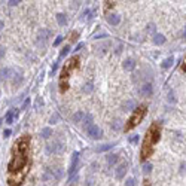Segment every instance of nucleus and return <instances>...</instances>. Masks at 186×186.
Masks as SVG:
<instances>
[{
    "instance_id": "9",
    "label": "nucleus",
    "mask_w": 186,
    "mask_h": 186,
    "mask_svg": "<svg viewBox=\"0 0 186 186\" xmlns=\"http://www.w3.org/2000/svg\"><path fill=\"white\" fill-rule=\"evenodd\" d=\"M110 48H112V42L110 40H106V42H101V43L95 45V52L98 55H104V54H107L110 51Z\"/></svg>"
},
{
    "instance_id": "7",
    "label": "nucleus",
    "mask_w": 186,
    "mask_h": 186,
    "mask_svg": "<svg viewBox=\"0 0 186 186\" xmlns=\"http://www.w3.org/2000/svg\"><path fill=\"white\" fill-rule=\"evenodd\" d=\"M86 133H88V136H89L91 139H94V140H98V139L103 136V131H101V128H100V127H97L95 124H91V125H88V128H86Z\"/></svg>"
},
{
    "instance_id": "41",
    "label": "nucleus",
    "mask_w": 186,
    "mask_h": 186,
    "mask_svg": "<svg viewBox=\"0 0 186 186\" xmlns=\"http://www.w3.org/2000/svg\"><path fill=\"white\" fill-rule=\"evenodd\" d=\"M57 121H58V115H54V116L51 118V121H49V122H51V124H55Z\"/></svg>"
},
{
    "instance_id": "36",
    "label": "nucleus",
    "mask_w": 186,
    "mask_h": 186,
    "mask_svg": "<svg viewBox=\"0 0 186 186\" xmlns=\"http://www.w3.org/2000/svg\"><path fill=\"white\" fill-rule=\"evenodd\" d=\"M61 42H63V36H58L55 40H54V43H52V45H54V46H58Z\"/></svg>"
},
{
    "instance_id": "14",
    "label": "nucleus",
    "mask_w": 186,
    "mask_h": 186,
    "mask_svg": "<svg viewBox=\"0 0 186 186\" xmlns=\"http://www.w3.org/2000/svg\"><path fill=\"white\" fill-rule=\"evenodd\" d=\"M14 76V70L9 69V67H4V69H0V79L2 80H8Z\"/></svg>"
},
{
    "instance_id": "21",
    "label": "nucleus",
    "mask_w": 186,
    "mask_h": 186,
    "mask_svg": "<svg viewBox=\"0 0 186 186\" xmlns=\"http://www.w3.org/2000/svg\"><path fill=\"white\" fill-rule=\"evenodd\" d=\"M80 16H82V21H89V20L94 16V10H92V9H85Z\"/></svg>"
},
{
    "instance_id": "13",
    "label": "nucleus",
    "mask_w": 186,
    "mask_h": 186,
    "mask_svg": "<svg viewBox=\"0 0 186 186\" xmlns=\"http://www.w3.org/2000/svg\"><path fill=\"white\" fill-rule=\"evenodd\" d=\"M18 118V109H15V107H12V109H9V110L6 112V115H4V122L6 124H14V121Z\"/></svg>"
},
{
    "instance_id": "27",
    "label": "nucleus",
    "mask_w": 186,
    "mask_h": 186,
    "mask_svg": "<svg viewBox=\"0 0 186 186\" xmlns=\"http://www.w3.org/2000/svg\"><path fill=\"white\" fill-rule=\"evenodd\" d=\"M82 118H83V112H76L73 116H72V121L76 122V124H79L82 121Z\"/></svg>"
},
{
    "instance_id": "40",
    "label": "nucleus",
    "mask_w": 186,
    "mask_h": 186,
    "mask_svg": "<svg viewBox=\"0 0 186 186\" xmlns=\"http://www.w3.org/2000/svg\"><path fill=\"white\" fill-rule=\"evenodd\" d=\"M4 52H6V49H4V46H0V60L4 57Z\"/></svg>"
},
{
    "instance_id": "20",
    "label": "nucleus",
    "mask_w": 186,
    "mask_h": 186,
    "mask_svg": "<svg viewBox=\"0 0 186 186\" xmlns=\"http://www.w3.org/2000/svg\"><path fill=\"white\" fill-rule=\"evenodd\" d=\"M122 109H124V112H131L136 109V103L133 101V100H127L124 104H122Z\"/></svg>"
},
{
    "instance_id": "19",
    "label": "nucleus",
    "mask_w": 186,
    "mask_h": 186,
    "mask_svg": "<svg viewBox=\"0 0 186 186\" xmlns=\"http://www.w3.org/2000/svg\"><path fill=\"white\" fill-rule=\"evenodd\" d=\"M57 22H58V26H61V27H64V26H67V16H66V14H57Z\"/></svg>"
},
{
    "instance_id": "37",
    "label": "nucleus",
    "mask_w": 186,
    "mask_h": 186,
    "mask_svg": "<svg viewBox=\"0 0 186 186\" xmlns=\"http://www.w3.org/2000/svg\"><path fill=\"white\" fill-rule=\"evenodd\" d=\"M125 185H127V186H133V185H136V180H134V179H127Z\"/></svg>"
},
{
    "instance_id": "42",
    "label": "nucleus",
    "mask_w": 186,
    "mask_h": 186,
    "mask_svg": "<svg viewBox=\"0 0 186 186\" xmlns=\"http://www.w3.org/2000/svg\"><path fill=\"white\" fill-rule=\"evenodd\" d=\"M10 134H12V131H10V130H4V131H3V137H9Z\"/></svg>"
},
{
    "instance_id": "29",
    "label": "nucleus",
    "mask_w": 186,
    "mask_h": 186,
    "mask_svg": "<svg viewBox=\"0 0 186 186\" xmlns=\"http://www.w3.org/2000/svg\"><path fill=\"white\" fill-rule=\"evenodd\" d=\"M82 119H83V124L85 125H91L92 124V115L91 113H86V115L83 113V118Z\"/></svg>"
},
{
    "instance_id": "4",
    "label": "nucleus",
    "mask_w": 186,
    "mask_h": 186,
    "mask_svg": "<svg viewBox=\"0 0 186 186\" xmlns=\"http://www.w3.org/2000/svg\"><path fill=\"white\" fill-rule=\"evenodd\" d=\"M146 112H148V107H146V106H139V107L136 106V109H134V112H133L131 118L128 119L127 125L124 127V131H131L133 128H136V127L143 121Z\"/></svg>"
},
{
    "instance_id": "10",
    "label": "nucleus",
    "mask_w": 186,
    "mask_h": 186,
    "mask_svg": "<svg viewBox=\"0 0 186 186\" xmlns=\"http://www.w3.org/2000/svg\"><path fill=\"white\" fill-rule=\"evenodd\" d=\"M127 171H128V162H127V161H124V162H121V164L116 167L115 177H116L118 180H122V179H124V176L127 174Z\"/></svg>"
},
{
    "instance_id": "30",
    "label": "nucleus",
    "mask_w": 186,
    "mask_h": 186,
    "mask_svg": "<svg viewBox=\"0 0 186 186\" xmlns=\"http://www.w3.org/2000/svg\"><path fill=\"white\" fill-rule=\"evenodd\" d=\"M69 51H70V46H69V45H66V46L61 49V52H60V60H61V58H64V57L69 54Z\"/></svg>"
},
{
    "instance_id": "31",
    "label": "nucleus",
    "mask_w": 186,
    "mask_h": 186,
    "mask_svg": "<svg viewBox=\"0 0 186 186\" xmlns=\"http://www.w3.org/2000/svg\"><path fill=\"white\" fill-rule=\"evenodd\" d=\"M139 140H140L139 134H133V136H130V137H128V142H130L131 145H134V143H139Z\"/></svg>"
},
{
    "instance_id": "22",
    "label": "nucleus",
    "mask_w": 186,
    "mask_h": 186,
    "mask_svg": "<svg viewBox=\"0 0 186 186\" xmlns=\"http://www.w3.org/2000/svg\"><path fill=\"white\" fill-rule=\"evenodd\" d=\"M173 63H174V58H173V57H168V58H165V60L161 63V67H162V69H170V67L173 66Z\"/></svg>"
},
{
    "instance_id": "28",
    "label": "nucleus",
    "mask_w": 186,
    "mask_h": 186,
    "mask_svg": "<svg viewBox=\"0 0 186 186\" xmlns=\"http://www.w3.org/2000/svg\"><path fill=\"white\" fill-rule=\"evenodd\" d=\"M152 170H153V165H152L150 162H146V161H145V162H143V173H145V174H149Z\"/></svg>"
},
{
    "instance_id": "38",
    "label": "nucleus",
    "mask_w": 186,
    "mask_h": 186,
    "mask_svg": "<svg viewBox=\"0 0 186 186\" xmlns=\"http://www.w3.org/2000/svg\"><path fill=\"white\" fill-rule=\"evenodd\" d=\"M57 69H58V61L57 63H54V66H52V69H51V74H54L57 72Z\"/></svg>"
},
{
    "instance_id": "39",
    "label": "nucleus",
    "mask_w": 186,
    "mask_h": 186,
    "mask_svg": "<svg viewBox=\"0 0 186 186\" xmlns=\"http://www.w3.org/2000/svg\"><path fill=\"white\" fill-rule=\"evenodd\" d=\"M168 101H173V103H174V101H176V100H174V94H173V92H171V91H170V92H168Z\"/></svg>"
},
{
    "instance_id": "34",
    "label": "nucleus",
    "mask_w": 186,
    "mask_h": 186,
    "mask_svg": "<svg viewBox=\"0 0 186 186\" xmlns=\"http://www.w3.org/2000/svg\"><path fill=\"white\" fill-rule=\"evenodd\" d=\"M106 37H109L107 33H100V34H95L94 39H95V40H98V39H106Z\"/></svg>"
},
{
    "instance_id": "24",
    "label": "nucleus",
    "mask_w": 186,
    "mask_h": 186,
    "mask_svg": "<svg viewBox=\"0 0 186 186\" xmlns=\"http://www.w3.org/2000/svg\"><path fill=\"white\" fill-rule=\"evenodd\" d=\"M51 136H52V128H49V127H46V128H43L40 131V137L42 139H49Z\"/></svg>"
},
{
    "instance_id": "6",
    "label": "nucleus",
    "mask_w": 186,
    "mask_h": 186,
    "mask_svg": "<svg viewBox=\"0 0 186 186\" xmlns=\"http://www.w3.org/2000/svg\"><path fill=\"white\" fill-rule=\"evenodd\" d=\"M46 152L48 153H63L64 152V145L60 140H55V142L46 145Z\"/></svg>"
},
{
    "instance_id": "16",
    "label": "nucleus",
    "mask_w": 186,
    "mask_h": 186,
    "mask_svg": "<svg viewBox=\"0 0 186 186\" xmlns=\"http://www.w3.org/2000/svg\"><path fill=\"white\" fill-rule=\"evenodd\" d=\"M107 22H109L110 26H118V24L121 22V16H119L118 14H109V15H107Z\"/></svg>"
},
{
    "instance_id": "25",
    "label": "nucleus",
    "mask_w": 186,
    "mask_h": 186,
    "mask_svg": "<svg viewBox=\"0 0 186 186\" xmlns=\"http://www.w3.org/2000/svg\"><path fill=\"white\" fill-rule=\"evenodd\" d=\"M15 77H14V80H12V83H14V86H20L21 83H22V73L20 72L18 74H14Z\"/></svg>"
},
{
    "instance_id": "3",
    "label": "nucleus",
    "mask_w": 186,
    "mask_h": 186,
    "mask_svg": "<svg viewBox=\"0 0 186 186\" xmlns=\"http://www.w3.org/2000/svg\"><path fill=\"white\" fill-rule=\"evenodd\" d=\"M74 69H79V58L77 57H72L63 67V72L60 76V91L61 92L69 89V79H70V74Z\"/></svg>"
},
{
    "instance_id": "15",
    "label": "nucleus",
    "mask_w": 186,
    "mask_h": 186,
    "mask_svg": "<svg viewBox=\"0 0 186 186\" xmlns=\"http://www.w3.org/2000/svg\"><path fill=\"white\" fill-rule=\"evenodd\" d=\"M122 67H124V70H127V72L134 70V69H136V60H134V58H127V60L124 61Z\"/></svg>"
},
{
    "instance_id": "18",
    "label": "nucleus",
    "mask_w": 186,
    "mask_h": 186,
    "mask_svg": "<svg viewBox=\"0 0 186 186\" xmlns=\"http://www.w3.org/2000/svg\"><path fill=\"white\" fill-rule=\"evenodd\" d=\"M115 145H116V143H104V145H100V146H97V148H95V152H97V153L107 152V150H110Z\"/></svg>"
},
{
    "instance_id": "23",
    "label": "nucleus",
    "mask_w": 186,
    "mask_h": 186,
    "mask_svg": "<svg viewBox=\"0 0 186 186\" xmlns=\"http://www.w3.org/2000/svg\"><path fill=\"white\" fill-rule=\"evenodd\" d=\"M106 159H107V164H109V165L112 167V165H116V164H118V159H119V156H118L116 153H112V155H109Z\"/></svg>"
},
{
    "instance_id": "43",
    "label": "nucleus",
    "mask_w": 186,
    "mask_h": 186,
    "mask_svg": "<svg viewBox=\"0 0 186 186\" xmlns=\"http://www.w3.org/2000/svg\"><path fill=\"white\" fill-rule=\"evenodd\" d=\"M28 104H30V98H27V100L24 101V104H22V109H27V107H28Z\"/></svg>"
},
{
    "instance_id": "44",
    "label": "nucleus",
    "mask_w": 186,
    "mask_h": 186,
    "mask_svg": "<svg viewBox=\"0 0 186 186\" xmlns=\"http://www.w3.org/2000/svg\"><path fill=\"white\" fill-rule=\"evenodd\" d=\"M82 48H83V43H79V45L76 46V49H74V52H77V51H80Z\"/></svg>"
},
{
    "instance_id": "46",
    "label": "nucleus",
    "mask_w": 186,
    "mask_h": 186,
    "mask_svg": "<svg viewBox=\"0 0 186 186\" xmlns=\"http://www.w3.org/2000/svg\"><path fill=\"white\" fill-rule=\"evenodd\" d=\"M180 173H185V162L180 164Z\"/></svg>"
},
{
    "instance_id": "35",
    "label": "nucleus",
    "mask_w": 186,
    "mask_h": 186,
    "mask_svg": "<svg viewBox=\"0 0 186 186\" xmlns=\"http://www.w3.org/2000/svg\"><path fill=\"white\" fill-rule=\"evenodd\" d=\"M21 3V0H9L8 2V4L10 6V8H14V6H16V4H20Z\"/></svg>"
},
{
    "instance_id": "48",
    "label": "nucleus",
    "mask_w": 186,
    "mask_h": 186,
    "mask_svg": "<svg viewBox=\"0 0 186 186\" xmlns=\"http://www.w3.org/2000/svg\"><path fill=\"white\" fill-rule=\"evenodd\" d=\"M0 124H2V119H0Z\"/></svg>"
},
{
    "instance_id": "45",
    "label": "nucleus",
    "mask_w": 186,
    "mask_h": 186,
    "mask_svg": "<svg viewBox=\"0 0 186 186\" xmlns=\"http://www.w3.org/2000/svg\"><path fill=\"white\" fill-rule=\"evenodd\" d=\"M121 51H122V45H119V46L116 48V51H115V54H121Z\"/></svg>"
},
{
    "instance_id": "5",
    "label": "nucleus",
    "mask_w": 186,
    "mask_h": 186,
    "mask_svg": "<svg viewBox=\"0 0 186 186\" xmlns=\"http://www.w3.org/2000/svg\"><path fill=\"white\" fill-rule=\"evenodd\" d=\"M137 92H139V95L143 97V98L152 97V94H153V83H152L150 80H145V82L137 88Z\"/></svg>"
},
{
    "instance_id": "12",
    "label": "nucleus",
    "mask_w": 186,
    "mask_h": 186,
    "mask_svg": "<svg viewBox=\"0 0 186 186\" xmlns=\"http://www.w3.org/2000/svg\"><path fill=\"white\" fill-rule=\"evenodd\" d=\"M60 179H61L60 170H58V171H51V170H48V171L42 176V180H43V182H48V180H60Z\"/></svg>"
},
{
    "instance_id": "2",
    "label": "nucleus",
    "mask_w": 186,
    "mask_h": 186,
    "mask_svg": "<svg viewBox=\"0 0 186 186\" xmlns=\"http://www.w3.org/2000/svg\"><path fill=\"white\" fill-rule=\"evenodd\" d=\"M159 139H161V125L153 122L146 131V137H145V142H143L142 150H140V159L143 162L148 161V158L153 153L155 145L159 142Z\"/></svg>"
},
{
    "instance_id": "33",
    "label": "nucleus",
    "mask_w": 186,
    "mask_h": 186,
    "mask_svg": "<svg viewBox=\"0 0 186 186\" xmlns=\"http://www.w3.org/2000/svg\"><path fill=\"white\" fill-rule=\"evenodd\" d=\"M112 128H113V130H116V131H118V130H121V121H119V119H116V121L113 122Z\"/></svg>"
},
{
    "instance_id": "47",
    "label": "nucleus",
    "mask_w": 186,
    "mask_h": 186,
    "mask_svg": "<svg viewBox=\"0 0 186 186\" xmlns=\"http://www.w3.org/2000/svg\"><path fill=\"white\" fill-rule=\"evenodd\" d=\"M3 28H4V24H3V21L0 20V33H2V30H3Z\"/></svg>"
},
{
    "instance_id": "1",
    "label": "nucleus",
    "mask_w": 186,
    "mask_h": 186,
    "mask_svg": "<svg viewBox=\"0 0 186 186\" xmlns=\"http://www.w3.org/2000/svg\"><path fill=\"white\" fill-rule=\"evenodd\" d=\"M28 148H30V136H22L14 143L12 159L8 164V171H9L8 180H10L20 171L27 168V165H28Z\"/></svg>"
},
{
    "instance_id": "17",
    "label": "nucleus",
    "mask_w": 186,
    "mask_h": 186,
    "mask_svg": "<svg viewBox=\"0 0 186 186\" xmlns=\"http://www.w3.org/2000/svg\"><path fill=\"white\" fill-rule=\"evenodd\" d=\"M153 43L155 45H164L165 42H167V39H165V36L164 34H161V33H153Z\"/></svg>"
},
{
    "instance_id": "11",
    "label": "nucleus",
    "mask_w": 186,
    "mask_h": 186,
    "mask_svg": "<svg viewBox=\"0 0 186 186\" xmlns=\"http://www.w3.org/2000/svg\"><path fill=\"white\" fill-rule=\"evenodd\" d=\"M49 36H51V32L48 28H40V32L37 33V43L40 46H45V43H46Z\"/></svg>"
},
{
    "instance_id": "26",
    "label": "nucleus",
    "mask_w": 186,
    "mask_h": 186,
    "mask_svg": "<svg viewBox=\"0 0 186 186\" xmlns=\"http://www.w3.org/2000/svg\"><path fill=\"white\" fill-rule=\"evenodd\" d=\"M82 91H83L85 94H89V92L94 91V85H92L91 82H88V83H85V85L82 86Z\"/></svg>"
},
{
    "instance_id": "8",
    "label": "nucleus",
    "mask_w": 186,
    "mask_h": 186,
    "mask_svg": "<svg viewBox=\"0 0 186 186\" xmlns=\"http://www.w3.org/2000/svg\"><path fill=\"white\" fill-rule=\"evenodd\" d=\"M80 158V155H79V152H73L72 153V164H70V167H69V176H73L77 173V168H79V159Z\"/></svg>"
},
{
    "instance_id": "32",
    "label": "nucleus",
    "mask_w": 186,
    "mask_h": 186,
    "mask_svg": "<svg viewBox=\"0 0 186 186\" xmlns=\"http://www.w3.org/2000/svg\"><path fill=\"white\" fill-rule=\"evenodd\" d=\"M146 32H148V33H152V34H153V33H156V28H155V24H153V22L148 24V27H146Z\"/></svg>"
}]
</instances>
